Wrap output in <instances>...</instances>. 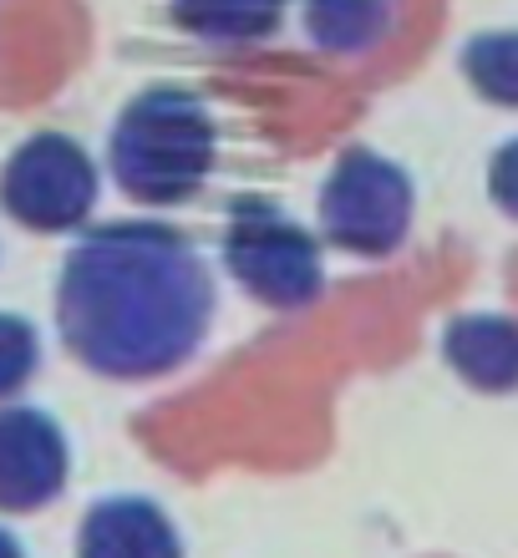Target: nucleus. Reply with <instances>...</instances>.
<instances>
[{
	"mask_svg": "<svg viewBox=\"0 0 518 558\" xmlns=\"http://www.w3.org/2000/svg\"><path fill=\"white\" fill-rule=\"evenodd\" d=\"M214 315V279L193 244L158 223H107L67 254L61 340L103 376L143 381L183 366Z\"/></svg>",
	"mask_w": 518,
	"mask_h": 558,
	"instance_id": "obj_1",
	"label": "nucleus"
},
{
	"mask_svg": "<svg viewBox=\"0 0 518 558\" xmlns=\"http://www.w3.org/2000/svg\"><path fill=\"white\" fill-rule=\"evenodd\" d=\"M112 178L137 204H189L214 173V118L183 87H153L122 107L107 137Z\"/></svg>",
	"mask_w": 518,
	"mask_h": 558,
	"instance_id": "obj_2",
	"label": "nucleus"
},
{
	"mask_svg": "<svg viewBox=\"0 0 518 558\" xmlns=\"http://www.w3.org/2000/svg\"><path fill=\"white\" fill-rule=\"evenodd\" d=\"M229 275L275 310H300L321 294V250L296 219L265 198H239L224 229Z\"/></svg>",
	"mask_w": 518,
	"mask_h": 558,
	"instance_id": "obj_3",
	"label": "nucleus"
},
{
	"mask_svg": "<svg viewBox=\"0 0 518 558\" xmlns=\"http://www.w3.org/2000/svg\"><path fill=\"white\" fill-rule=\"evenodd\" d=\"M412 223V178L397 162L351 147L321 189V229L346 254H391Z\"/></svg>",
	"mask_w": 518,
	"mask_h": 558,
	"instance_id": "obj_4",
	"label": "nucleus"
},
{
	"mask_svg": "<svg viewBox=\"0 0 518 558\" xmlns=\"http://www.w3.org/2000/svg\"><path fill=\"white\" fill-rule=\"evenodd\" d=\"M97 198V168L87 147L67 133H36L11 153L0 173V204L15 223L41 229V234H67L92 214Z\"/></svg>",
	"mask_w": 518,
	"mask_h": 558,
	"instance_id": "obj_5",
	"label": "nucleus"
},
{
	"mask_svg": "<svg viewBox=\"0 0 518 558\" xmlns=\"http://www.w3.org/2000/svg\"><path fill=\"white\" fill-rule=\"evenodd\" d=\"M67 483V441L61 426L36 407L0 412V508L31 513L51 502Z\"/></svg>",
	"mask_w": 518,
	"mask_h": 558,
	"instance_id": "obj_6",
	"label": "nucleus"
},
{
	"mask_svg": "<svg viewBox=\"0 0 518 558\" xmlns=\"http://www.w3.org/2000/svg\"><path fill=\"white\" fill-rule=\"evenodd\" d=\"M76 558H183L178 533L148 498H107L82 523Z\"/></svg>",
	"mask_w": 518,
	"mask_h": 558,
	"instance_id": "obj_7",
	"label": "nucleus"
},
{
	"mask_svg": "<svg viewBox=\"0 0 518 558\" xmlns=\"http://www.w3.org/2000/svg\"><path fill=\"white\" fill-rule=\"evenodd\" d=\"M447 366L478 391H514L518 386V320L508 315H462L443 336Z\"/></svg>",
	"mask_w": 518,
	"mask_h": 558,
	"instance_id": "obj_8",
	"label": "nucleus"
},
{
	"mask_svg": "<svg viewBox=\"0 0 518 558\" xmlns=\"http://www.w3.org/2000/svg\"><path fill=\"white\" fill-rule=\"evenodd\" d=\"M173 21L198 41L239 46L265 41L285 21V0H168Z\"/></svg>",
	"mask_w": 518,
	"mask_h": 558,
	"instance_id": "obj_9",
	"label": "nucleus"
},
{
	"mask_svg": "<svg viewBox=\"0 0 518 558\" xmlns=\"http://www.w3.org/2000/svg\"><path fill=\"white\" fill-rule=\"evenodd\" d=\"M391 26V0H305V31L326 51H366Z\"/></svg>",
	"mask_w": 518,
	"mask_h": 558,
	"instance_id": "obj_10",
	"label": "nucleus"
},
{
	"mask_svg": "<svg viewBox=\"0 0 518 558\" xmlns=\"http://www.w3.org/2000/svg\"><path fill=\"white\" fill-rule=\"evenodd\" d=\"M462 76L473 82L478 97H489L498 107H518V31L473 36L462 51Z\"/></svg>",
	"mask_w": 518,
	"mask_h": 558,
	"instance_id": "obj_11",
	"label": "nucleus"
},
{
	"mask_svg": "<svg viewBox=\"0 0 518 558\" xmlns=\"http://www.w3.org/2000/svg\"><path fill=\"white\" fill-rule=\"evenodd\" d=\"M36 361H41V340H36L31 320L0 315V401L15 397L36 376Z\"/></svg>",
	"mask_w": 518,
	"mask_h": 558,
	"instance_id": "obj_12",
	"label": "nucleus"
},
{
	"mask_svg": "<svg viewBox=\"0 0 518 558\" xmlns=\"http://www.w3.org/2000/svg\"><path fill=\"white\" fill-rule=\"evenodd\" d=\"M489 193H493V204L504 208V214H514V219H518V137L493 153V162H489Z\"/></svg>",
	"mask_w": 518,
	"mask_h": 558,
	"instance_id": "obj_13",
	"label": "nucleus"
},
{
	"mask_svg": "<svg viewBox=\"0 0 518 558\" xmlns=\"http://www.w3.org/2000/svg\"><path fill=\"white\" fill-rule=\"evenodd\" d=\"M0 558H21V548H15V538L5 529H0Z\"/></svg>",
	"mask_w": 518,
	"mask_h": 558,
	"instance_id": "obj_14",
	"label": "nucleus"
}]
</instances>
